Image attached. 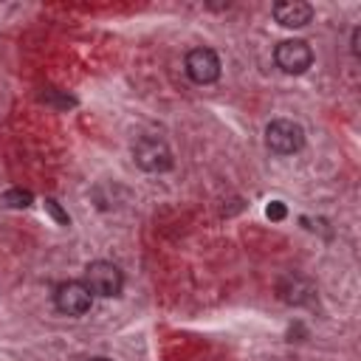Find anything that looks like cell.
Wrapping results in <instances>:
<instances>
[{"label": "cell", "mask_w": 361, "mask_h": 361, "mask_svg": "<svg viewBox=\"0 0 361 361\" xmlns=\"http://www.w3.org/2000/svg\"><path fill=\"white\" fill-rule=\"evenodd\" d=\"M274 59H276V68L282 73L299 76L313 65V51H310V45L305 39H282L274 48Z\"/></svg>", "instance_id": "4"}, {"label": "cell", "mask_w": 361, "mask_h": 361, "mask_svg": "<svg viewBox=\"0 0 361 361\" xmlns=\"http://www.w3.org/2000/svg\"><path fill=\"white\" fill-rule=\"evenodd\" d=\"M265 144L276 155H293L305 144V130L290 118H276L265 127Z\"/></svg>", "instance_id": "1"}, {"label": "cell", "mask_w": 361, "mask_h": 361, "mask_svg": "<svg viewBox=\"0 0 361 361\" xmlns=\"http://www.w3.org/2000/svg\"><path fill=\"white\" fill-rule=\"evenodd\" d=\"M133 158L144 172H166L172 169V149L166 147L164 138L144 135L133 144Z\"/></svg>", "instance_id": "2"}, {"label": "cell", "mask_w": 361, "mask_h": 361, "mask_svg": "<svg viewBox=\"0 0 361 361\" xmlns=\"http://www.w3.org/2000/svg\"><path fill=\"white\" fill-rule=\"evenodd\" d=\"M274 20L285 28H305L313 20V6L302 0H282L274 6Z\"/></svg>", "instance_id": "7"}, {"label": "cell", "mask_w": 361, "mask_h": 361, "mask_svg": "<svg viewBox=\"0 0 361 361\" xmlns=\"http://www.w3.org/2000/svg\"><path fill=\"white\" fill-rule=\"evenodd\" d=\"M85 285L90 288V293L96 296H118L124 288V276L118 271V265L107 262V259H96L85 268Z\"/></svg>", "instance_id": "3"}, {"label": "cell", "mask_w": 361, "mask_h": 361, "mask_svg": "<svg viewBox=\"0 0 361 361\" xmlns=\"http://www.w3.org/2000/svg\"><path fill=\"white\" fill-rule=\"evenodd\" d=\"M285 212H288V209H285V203H282V200H271V203H268V209H265V214H268L271 220H282V217H285Z\"/></svg>", "instance_id": "10"}, {"label": "cell", "mask_w": 361, "mask_h": 361, "mask_svg": "<svg viewBox=\"0 0 361 361\" xmlns=\"http://www.w3.org/2000/svg\"><path fill=\"white\" fill-rule=\"evenodd\" d=\"M54 305H56V310L65 313V316H82V313L90 310L93 293H90V288H87L85 282L71 279V282H62V285L54 290Z\"/></svg>", "instance_id": "5"}, {"label": "cell", "mask_w": 361, "mask_h": 361, "mask_svg": "<svg viewBox=\"0 0 361 361\" xmlns=\"http://www.w3.org/2000/svg\"><path fill=\"white\" fill-rule=\"evenodd\" d=\"M358 34H361V31L353 28V39H350V45H353V54H355V56H358Z\"/></svg>", "instance_id": "11"}, {"label": "cell", "mask_w": 361, "mask_h": 361, "mask_svg": "<svg viewBox=\"0 0 361 361\" xmlns=\"http://www.w3.org/2000/svg\"><path fill=\"white\" fill-rule=\"evenodd\" d=\"M0 203L3 206H11V209H28L34 203V195L25 192V189H8L0 195Z\"/></svg>", "instance_id": "8"}, {"label": "cell", "mask_w": 361, "mask_h": 361, "mask_svg": "<svg viewBox=\"0 0 361 361\" xmlns=\"http://www.w3.org/2000/svg\"><path fill=\"white\" fill-rule=\"evenodd\" d=\"M186 73L195 85H212L220 76V59L212 48H192L186 54Z\"/></svg>", "instance_id": "6"}, {"label": "cell", "mask_w": 361, "mask_h": 361, "mask_svg": "<svg viewBox=\"0 0 361 361\" xmlns=\"http://www.w3.org/2000/svg\"><path fill=\"white\" fill-rule=\"evenodd\" d=\"M45 209H48V212L54 214V220H56V223L68 226V214H65V212L59 209V203H56V200H51V197H48V200H45Z\"/></svg>", "instance_id": "9"}, {"label": "cell", "mask_w": 361, "mask_h": 361, "mask_svg": "<svg viewBox=\"0 0 361 361\" xmlns=\"http://www.w3.org/2000/svg\"><path fill=\"white\" fill-rule=\"evenodd\" d=\"M90 361H110V358H90Z\"/></svg>", "instance_id": "12"}]
</instances>
